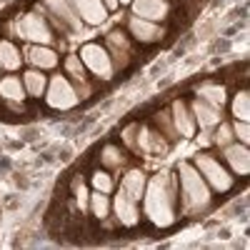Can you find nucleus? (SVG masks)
Segmentation results:
<instances>
[{
	"label": "nucleus",
	"mask_w": 250,
	"mask_h": 250,
	"mask_svg": "<svg viewBox=\"0 0 250 250\" xmlns=\"http://www.w3.org/2000/svg\"><path fill=\"white\" fill-rule=\"evenodd\" d=\"M90 210H93V215H95L98 220H105V218H108V213H110V200H108V193L95 190V193L90 195Z\"/></svg>",
	"instance_id": "24"
},
{
	"label": "nucleus",
	"mask_w": 250,
	"mask_h": 250,
	"mask_svg": "<svg viewBox=\"0 0 250 250\" xmlns=\"http://www.w3.org/2000/svg\"><path fill=\"white\" fill-rule=\"evenodd\" d=\"M145 215L158 228H168L175 223V198H178V180L173 173L160 170L150 183H145Z\"/></svg>",
	"instance_id": "1"
},
{
	"label": "nucleus",
	"mask_w": 250,
	"mask_h": 250,
	"mask_svg": "<svg viewBox=\"0 0 250 250\" xmlns=\"http://www.w3.org/2000/svg\"><path fill=\"white\" fill-rule=\"evenodd\" d=\"M130 5L135 18H145L153 23H160L168 18V0H133Z\"/></svg>",
	"instance_id": "11"
},
{
	"label": "nucleus",
	"mask_w": 250,
	"mask_h": 250,
	"mask_svg": "<svg viewBox=\"0 0 250 250\" xmlns=\"http://www.w3.org/2000/svg\"><path fill=\"white\" fill-rule=\"evenodd\" d=\"M73 193H75V200H78V208L80 210H85L88 208V188L83 185V180L75 175V180H73Z\"/></svg>",
	"instance_id": "28"
},
{
	"label": "nucleus",
	"mask_w": 250,
	"mask_h": 250,
	"mask_svg": "<svg viewBox=\"0 0 250 250\" xmlns=\"http://www.w3.org/2000/svg\"><path fill=\"white\" fill-rule=\"evenodd\" d=\"M103 5H105L108 10H115L118 8V0H103Z\"/></svg>",
	"instance_id": "33"
},
{
	"label": "nucleus",
	"mask_w": 250,
	"mask_h": 250,
	"mask_svg": "<svg viewBox=\"0 0 250 250\" xmlns=\"http://www.w3.org/2000/svg\"><path fill=\"white\" fill-rule=\"evenodd\" d=\"M65 70H68V75H70L75 83H85V65H83L80 55H68Z\"/></svg>",
	"instance_id": "25"
},
{
	"label": "nucleus",
	"mask_w": 250,
	"mask_h": 250,
	"mask_svg": "<svg viewBox=\"0 0 250 250\" xmlns=\"http://www.w3.org/2000/svg\"><path fill=\"white\" fill-rule=\"evenodd\" d=\"M230 113L235 115V120H248L250 118V95H248V90L235 93V98L230 103Z\"/></svg>",
	"instance_id": "23"
},
{
	"label": "nucleus",
	"mask_w": 250,
	"mask_h": 250,
	"mask_svg": "<svg viewBox=\"0 0 250 250\" xmlns=\"http://www.w3.org/2000/svg\"><path fill=\"white\" fill-rule=\"evenodd\" d=\"M28 62L38 70H53L58 65V53L48 45H30L28 48Z\"/></svg>",
	"instance_id": "16"
},
{
	"label": "nucleus",
	"mask_w": 250,
	"mask_h": 250,
	"mask_svg": "<svg viewBox=\"0 0 250 250\" xmlns=\"http://www.w3.org/2000/svg\"><path fill=\"white\" fill-rule=\"evenodd\" d=\"M130 33L135 40H140V43H155V40L163 38V28L155 25L153 20H145V18H130V23H128Z\"/></svg>",
	"instance_id": "12"
},
{
	"label": "nucleus",
	"mask_w": 250,
	"mask_h": 250,
	"mask_svg": "<svg viewBox=\"0 0 250 250\" xmlns=\"http://www.w3.org/2000/svg\"><path fill=\"white\" fill-rule=\"evenodd\" d=\"M23 58H20V50L10 43V40H0V68L5 70H18Z\"/></svg>",
	"instance_id": "21"
},
{
	"label": "nucleus",
	"mask_w": 250,
	"mask_h": 250,
	"mask_svg": "<svg viewBox=\"0 0 250 250\" xmlns=\"http://www.w3.org/2000/svg\"><path fill=\"white\" fill-rule=\"evenodd\" d=\"M208 135H210L208 130H205V133H200V143H203V145H208V143H210V138H208Z\"/></svg>",
	"instance_id": "34"
},
{
	"label": "nucleus",
	"mask_w": 250,
	"mask_h": 250,
	"mask_svg": "<svg viewBox=\"0 0 250 250\" xmlns=\"http://www.w3.org/2000/svg\"><path fill=\"white\" fill-rule=\"evenodd\" d=\"M178 178L183 185V200L190 210L200 213L203 208L210 205V190H208V183L203 180V175L198 173L195 165L190 163H180L178 168Z\"/></svg>",
	"instance_id": "2"
},
{
	"label": "nucleus",
	"mask_w": 250,
	"mask_h": 250,
	"mask_svg": "<svg viewBox=\"0 0 250 250\" xmlns=\"http://www.w3.org/2000/svg\"><path fill=\"white\" fill-rule=\"evenodd\" d=\"M233 138H238L243 145H248V140H250V130H248V120H235L233 125Z\"/></svg>",
	"instance_id": "29"
},
{
	"label": "nucleus",
	"mask_w": 250,
	"mask_h": 250,
	"mask_svg": "<svg viewBox=\"0 0 250 250\" xmlns=\"http://www.w3.org/2000/svg\"><path fill=\"white\" fill-rule=\"evenodd\" d=\"M80 60L98 80H110L115 75V68H113V58L110 53L103 48L100 43H85L80 48Z\"/></svg>",
	"instance_id": "3"
},
{
	"label": "nucleus",
	"mask_w": 250,
	"mask_h": 250,
	"mask_svg": "<svg viewBox=\"0 0 250 250\" xmlns=\"http://www.w3.org/2000/svg\"><path fill=\"white\" fill-rule=\"evenodd\" d=\"M113 210H115V215H118V220H120L123 225H135L138 218H140V215H138V205H135V200H130L123 190H118V195H115Z\"/></svg>",
	"instance_id": "17"
},
{
	"label": "nucleus",
	"mask_w": 250,
	"mask_h": 250,
	"mask_svg": "<svg viewBox=\"0 0 250 250\" xmlns=\"http://www.w3.org/2000/svg\"><path fill=\"white\" fill-rule=\"evenodd\" d=\"M23 85H25V93L30 98H40V95H45V88H48V78L40 73L38 68L35 70H28L23 73Z\"/></svg>",
	"instance_id": "20"
},
{
	"label": "nucleus",
	"mask_w": 250,
	"mask_h": 250,
	"mask_svg": "<svg viewBox=\"0 0 250 250\" xmlns=\"http://www.w3.org/2000/svg\"><path fill=\"white\" fill-rule=\"evenodd\" d=\"M120 190L128 195L130 200H140L143 198V193H145V173L143 170H128L123 175V183H120Z\"/></svg>",
	"instance_id": "18"
},
{
	"label": "nucleus",
	"mask_w": 250,
	"mask_h": 250,
	"mask_svg": "<svg viewBox=\"0 0 250 250\" xmlns=\"http://www.w3.org/2000/svg\"><path fill=\"white\" fill-rule=\"evenodd\" d=\"M155 120H158V125H160V128H163L165 133H168L165 138H173V135H175V128H173V118H170L168 113H158V115H155Z\"/></svg>",
	"instance_id": "30"
},
{
	"label": "nucleus",
	"mask_w": 250,
	"mask_h": 250,
	"mask_svg": "<svg viewBox=\"0 0 250 250\" xmlns=\"http://www.w3.org/2000/svg\"><path fill=\"white\" fill-rule=\"evenodd\" d=\"M108 53L110 55H115V70H120V68H125L130 62V43H128V38H125V33H120V30H113V33H108Z\"/></svg>",
	"instance_id": "13"
},
{
	"label": "nucleus",
	"mask_w": 250,
	"mask_h": 250,
	"mask_svg": "<svg viewBox=\"0 0 250 250\" xmlns=\"http://www.w3.org/2000/svg\"><path fill=\"white\" fill-rule=\"evenodd\" d=\"M15 33H18V38L28 40V43H33V45H50L55 40L53 30L45 23V18L38 15V13H28V15L20 18L15 23Z\"/></svg>",
	"instance_id": "4"
},
{
	"label": "nucleus",
	"mask_w": 250,
	"mask_h": 250,
	"mask_svg": "<svg viewBox=\"0 0 250 250\" xmlns=\"http://www.w3.org/2000/svg\"><path fill=\"white\" fill-rule=\"evenodd\" d=\"M90 180H93V188H95V190H100V193H110L113 188H115L110 173H105V170H95Z\"/></svg>",
	"instance_id": "27"
},
{
	"label": "nucleus",
	"mask_w": 250,
	"mask_h": 250,
	"mask_svg": "<svg viewBox=\"0 0 250 250\" xmlns=\"http://www.w3.org/2000/svg\"><path fill=\"white\" fill-rule=\"evenodd\" d=\"M223 158H225V163L230 165V170L235 173V175H248V170H250V153H248V145H243V143H228V145H223Z\"/></svg>",
	"instance_id": "9"
},
{
	"label": "nucleus",
	"mask_w": 250,
	"mask_h": 250,
	"mask_svg": "<svg viewBox=\"0 0 250 250\" xmlns=\"http://www.w3.org/2000/svg\"><path fill=\"white\" fill-rule=\"evenodd\" d=\"M190 113H193V120L200 125L203 130H210L213 125L220 123V110L215 105H210V103H205V100H193V105H190Z\"/></svg>",
	"instance_id": "15"
},
{
	"label": "nucleus",
	"mask_w": 250,
	"mask_h": 250,
	"mask_svg": "<svg viewBox=\"0 0 250 250\" xmlns=\"http://www.w3.org/2000/svg\"><path fill=\"white\" fill-rule=\"evenodd\" d=\"M45 5H48V15L53 20V25L58 30H80V18L78 13L73 10L70 5V0H45Z\"/></svg>",
	"instance_id": "7"
},
{
	"label": "nucleus",
	"mask_w": 250,
	"mask_h": 250,
	"mask_svg": "<svg viewBox=\"0 0 250 250\" xmlns=\"http://www.w3.org/2000/svg\"><path fill=\"white\" fill-rule=\"evenodd\" d=\"M133 0H118V5H130Z\"/></svg>",
	"instance_id": "35"
},
{
	"label": "nucleus",
	"mask_w": 250,
	"mask_h": 250,
	"mask_svg": "<svg viewBox=\"0 0 250 250\" xmlns=\"http://www.w3.org/2000/svg\"><path fill=\"white\" fill-rule=\"evenodd\" d=\"M170 118H173V128H175V133H180V135H185V138H190L193 133H195V120H193V113L188 110V105L183 100H175L173 105H170Z\"/></svg>",
	"instance_id": "14"
},
{
	"label": "nucleus",
	"mask_w": 250,
	"mask_h": 250,
	"mask_svg": "<svg viewBox=\"0 0 250 250\" xmlns=\"http://www.w3.org/2000/svg\"><path fill=\"white\" fill-rule=\"evenodd\" d=\"M25 95L28 93H25V85L20 78H15V75L0 78V98H5L8 103H23Z\"/></svg>",
	"instance_id": "19"
},
{
	"label": "nucleus",
	"mask_w": 250,
	"mask_h": 250,
	"mask_svg": "<svg viewBox=\"0 0 250 250\" xmlns=\"http://www.w3.org/2000/svg\"><path fill=\"white\" fill-rule=\"evenodd\" d=\"M198 98L205 100V103H210V105H215V108H220L225 103V88L215 85V83H205V85L198 88Z\"/></svg>",
	"instance_id": "22"
},
{
	"label": "nucleus",
	"mask_w": 250,
	"mask_h": 250,
	"mask_svg": "<svg viewBox=\"0 0 250 250\" xmlns=\"http://www.w3.org/2000/svg\"><path fill=\"white\" fill-rule=\"evenodd\" d=\"M135 133H138V125H128V128L123 130V140L128 143V145H130L133 150H135V138H138Z\"/></svg>",
	"instance_id": "32"
},
{
	"label": "nucleus",
	"mask_w": 250,
	"mask_h": 250,
	"mask_svg": "<svg viewBox=\"0 0 250 250\" xmlns=\"http://www.w3.org/2000/svg\"><path fill=\"white\" fill-rule=\"evenodd\" d=\"M45 100L55 110H70L78 105L80 98L65 75H53V80H48V88H45Z\"/></svg>",
	"instance_id": "6"
},
{
	"label": "nucleus",
	"mask_w": 250,
	"mask_h": 250,
	"mask_svg": "<svg viewBox=\"0 0 250 250\" xmlns=\"http://www.w3.org/2000/svg\"><path fill=\"white\" fill-rule=\"evenodd\" d=\"M213 140H215V145L233 143V128H230V125H220V130H218V135H215Z\"/></svg>",
	"instance_id": "31"
},
{
	"label": "nucleus",
	"mask_w": 250,
	"mask_h": 250,
	"mask_svg": "<svg viewBox=\"0 0 250 250\" xmlns=\"http://www.w3.org/2000/svg\"><path fill=\"white\" fill-rule=\"evenodd\" d=\"M100 160L105 163L108 168H118V165H123V163H125V155H123V150H120V148H115V145H105V148H103Z\"/></svg>",
	"instance_id": "26"
},
{
	"label": "nucleus",
	"mask_w": 250,
	"mask_h": 250,
	"mask_svg": "<svg viewBox=\"0 0 250 250\" xmlns=\"http://www.w3.org/2000/svg\"><path fill=\"white\" fill-rule=\"evenodd\" d=\"M70 5L78 13V18L88 25H100L108 18V8L103 5V0H70Z\"/></svg>",
	"instance_id": "8"
},
{
	"label": "nucleus",
	"mask_w": 250,
	"mask_h": 250,
	"mask_svg": "<svg viewBox=\"0 0 250 250\" xmlns=\"http://www.w3.org/2000/svg\"><path fill=\"white\" fill-rule=\"evenodd\" d=\"M195 168H198V173L203 175V180L210 185L215 193H225V190H230V188H233V175L228 173L213 155L200 153V155L195 158Z\"/></svg>",
	"instance_id": "5"
},
{
	"label": "nucleus",
	"mask_w": 250,
	"mask_h": 250,
	"mask_svg": "<svg viewBox=\"0 0 250 250\" xmlns=\"http://www.w3.org/2000/svg\"><path fill=\"white\" fill-rule=\"evenodd\" d=\"M138 138H135V150L143 153V155H163L165 150H168V140H165V135L150 130V128H138Z\"/></svg>",
	"instance_id": "10"
}]
</instances>
